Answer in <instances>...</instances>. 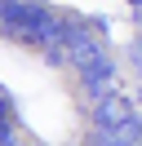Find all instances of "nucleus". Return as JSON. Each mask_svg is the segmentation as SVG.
<instances>
[{"label":"nucleus","mask_w":142,"mask_h":146,"mask_svg":"<svg viewBox=\"0 0 142 146\" xmlns=\"http://www.w3.org/2000/svg\"><path fill=\"white\" fill-rule=\"evenodd\" d=\"M0 9H5V0H0Z\"/></svg>","instance_id":"nucleus-8"},{"label":"nucleus","mask_w":142,"mask_h":146,"mask_svg":"<svg viewBox=\"0 0 142 146\" xmlns=\"http://www.w3.org/2000/svg\"><path fill=\"white\" fill-rule=\"evenodd\" d=\"M80 89L89 93L93 102H102V98H111V89H115V62L111 58H102V62H93L84 71V80H80Z\"/></svg>","instance_id":"nucleus-4"},{"label":"nucleus","mask_w":142,"mask_h":146,"mask_svg":"<svg viewBox=\"0 0 142 146\" xmlns=\"http://www.w3.org/2000/svg\"><path fill=\"white\" fill-rule=\"evenodd\" d=\"M44 5H36V0H5V9H0V27L5 31H13L18 40L22 36H31L36 27H40V18H44Z\"/></svg>","instance_id":"nucleus-1"},{"label":"nucleus","mask_w":142,"mask_h":146,"mask_svg":"<svg viewBox=\"0 0 142 146\" xmlns=\"http://www.w3.org/2000/svg\"><path fill=\"white\" fill-rule=\"evenodd\" d=\"M129 5H142V0H129Z\"/></svg>","instance_id":"nucleus-7"},{"label":"nucleus","mask_w":142,"mask_h":146,"mask_svg":"<svg viewBox=\"0 0 142 146\" xmlns=\"http://www.w3.org/2000/svg\"><path fill=\"white\" fill-rule=\"evenodd\" d=\"M129 58H133V66L142 71V40H133V44H129Z\"/></svg>","instance_id":"nucleus-5"},{"label":"nucleus","mask_w":142,"mask_h":146,"mask_svg":"<svg viewBox=\"0 0 142 146\" xmlns=\"http://www.w3.org/2000/svg\"><path fill=\"white\" fill-rule=\"evenodd\" d=\"M133 115H138V111H133V102L124 98V93H111V98L93 102V124H98V133H120Z\"/></svg>","instance_id":"nucleus-3"},{"label":"nucleus","mask_w":142,"mask_h":146,"mask_svg":"<svg viewBox=\"0 0 142 146\" xmlns=\"http://www.w3.org/2000/svg\"><path fill=\"white\" fill-rule=\"evenodd\" d=\"M9 115H13V111H9V98L0 93V124H9Z\"/></svg>","instance_id":"nucleus-6"},{"label":"nucleus","mask_w":142,"mask_h":146,"mask_svg":"<svg viewBox=\"0 0 142 146\" xmlns=\"http://www.w3.org/2000/svg\"><path fill=\"white\" fill-rule=\"evenodd\" d=\"M62 53H67V62L76 66L80 75H84L93 62H102V58H107V40H102V36H93L89 27H80L76 36L67 40V49H62Z\"/></svg>","instance_id":"nucleus-2"}]
</instances>
